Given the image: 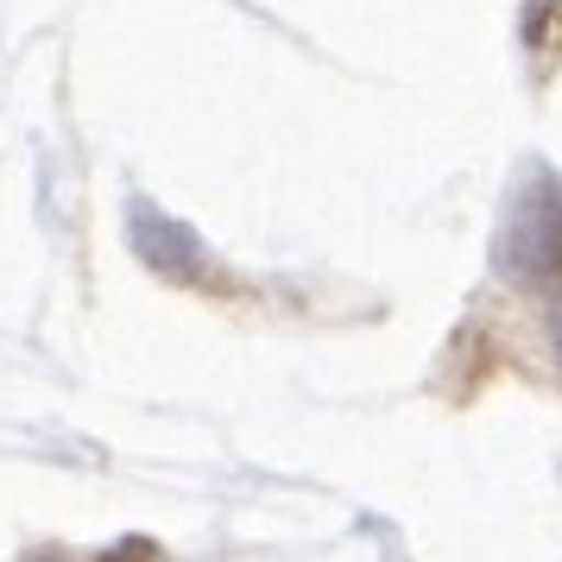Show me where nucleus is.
<instances>
[{
    "instance_id": "nucleus-1",
    "label": "nucleus",
    "mask_w": 562,
    "mask_h": 562,
    "mask_svg": "<svg viewBox=\"0 0 562 562\" xmlns=\"http://www.w3.org/2000/svg\"><path fill=\"white\" fill-rule=\"evenodd\" d=\"M499 259H506L512 272H531V279L562 272V190L518 203L506 240H499Z\"/></svg>"
},
{
    "instance_id": "nucleus-2",
    "label": "nucleus",
    "mask_w": 562,
    "mask_h": 562,
    "mask_svg": "<svg viewBox=\"0 0 562 562\" xmlns=\"http://www.w3.org/2000/svg\"><path fill=\"white\" fill-rule=\"evenodd\" d=\"M557 335H562V323H557Z\"/></svg>"
}]
</instances>
